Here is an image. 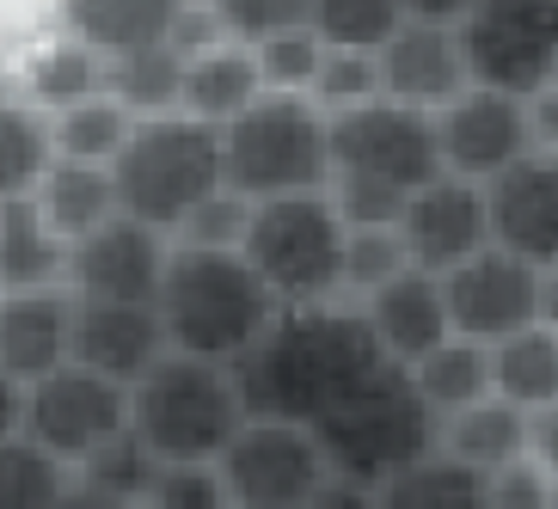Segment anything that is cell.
<instances>
[{
	"label": "cell",
	"instance_id": "obj_1",
	"mask_svg": "<svg viewBox=\"0 0 558 509\" xmlns=\"http://www.w3.org/2000/svg\"><path fill=\"white\" fill-rule=\"evenodd\" d=\"M380 344L356 301H307V307H277L264 338L233 362V393L246 417H277V424H319L338 399L380 368Z\"/></svg>",
	"mask_w": 558,
	"mask_h": 509
},
{
	"label": "cell",
	"instance_id": "obj_2",
	"mask_svg": "<svg viewBox=\"0 0 558 509\" xmlns=\"http://www.w3.org/2000/svg\"><path fill=\"white\" fill-rule=\"evenodd\" d=\"M154 313L166 326V350L233 368L264 338V326L277 319V295L252 277V264L233 246H184V240H172Z\"/></svg>",
	"mask_w": 558,
	"mask_h": 509
},
{
	"label": "cell",
	"instance_id": "obj_3",
	"mask_svg": "<svg viewBox=\"0 0 558 509\" xmlns=\"http://www.w3.org/2000/svg\"><path fill=\"white\" fill-rule=\"evenodd\" d=\"M313 443L326 455L331 478H350V485H368L375 492L380 478H393L399 466H411V460H424L436 448V411L417 399L411 368L380 362L375 375L356 380L313 424Z\"/></svg>",
	"mask_w": 558,
	"mask_h": 509
},
{
	"label": "cell",
	"instance_id": "obj_4",
	"mask_svg": "<svg viewBox=\"0 0 558 509\" xmlns=\"http://www.w3.org/2000/svg\"><path fill=\"white\" fill-rule=\"evenodd\" d=\"M111 184H117V215L179 233L184 215L221 191V130H209L184 111L142 117L111 160Z\"/></svg>",
	"mask_w": 558,
	"mask_h": 509
},
{
	"label": "cell",
	"instance_id": "obj_5",
	"mask_svg": "<svg viewBox=\"0 0 558 509\" xmlns=\"http://www.w3.org/2000/svg\"><path fill=\"white\" fill-rule=\"evenodd\" d=\"M326 111L307 93H258L221 123V191L246 203L326 191Z\"/></svg>",
	"mask_w": 558,
	"mask_h": 509
},
{
	"label": "cell",
	"instance_id": "obj_6",
	"mask_svg": "<svg viewBox=\"0 0 558 509\" xmlns=\"http://www.w3.org/2000/svg\"><path fill=\"white\" fill-rule=\"evenodd\" d=\"M246 424L233 375L203 356L166 350L130 387V436L154 460H215L228 436Z\"/></svg>",
	"mask_w": 558,
	"mask_h": 509
},
{
	"label": "cell",
	"instance_id": "obj_7",
	"mask_svg": "<svg viewBox=\"0 0 558 509\" xmlns=\"http://www.w3.org/2000/svg\"><path fill=\"white\" fill-rule=\"evenodd\" d=\"M240 258L252 277L277 295V307H307V301H338V258H344V221L326 191H295V197L252 203Z\"/></svg>",
	"mask_w": 558,
	"mask_h": 509
},
{
	"label": "cell",
	"instance_id": "obj_8",
	"mask_svg": "<svg viewBox=\"0 0 558 509\" xmlns=\"http://www.w3.org/2000/svg\"><path fill=\"white\" fill-rule=\"evenodd\" d=\"M466 86L534 99L558 86V0H473L454 19Z\"/></svg>",
	"mask_w": 558,
	"mask_h": 509
},
{
	"label": "cell",
	"instance_id": "obj_9",
	"mask_svg": "<svg viewBox=\"0 0 558 509\" xmlns=\"http://www.w3.org/2000/svg\"><path fill=\"white\" fill-rule=\"evenodd\" d=\"M326 160H331V179H368L399 191V197H411L417 184L442 172L429 111H411V105H393V99H368L356 111L326 117Z\"/></svg>",
	"mask_w": 558,
	"mask_h": 509
},
{
	"label": "cell",
	"instance_id": "obj_10",
	"mask_svg": "<svg viewBox=\"0 0 558 509\" xmlns=\"http://www.w3.org/2000/svg\"><path fill=\"white\" fill-rule=\"evenodd\" d=\"M442 282V307H448V331L466 344H497L509 331L527 326H553L558 307V277L541 264H522L497 246H478L466 264H454Z\"/></svg>",
	"mask_w": 558,
	"mask_h": 509
},
{
	"label": "cell",
	"instance_id": "obj_11",
	"mask_svg": "<svg viewBox=\"0 0 558 509\" xmlns=\"http://www.w3.org/2000/svg\"><path fill=\"white\" fill-rule=\"evenodd\" d=\"M228 509H301L326 485V455L307 424H277V417H246L215 455Z\"/></svg>",
	"mask_w": 558,
	"mask_h": 509
},
{
	"label": "cell",
	"instance_id": "obj_12",
	"mask_svg": "<svg viewBox=\"0 0 558 509\" xmlns=\"http://www.w3.org/2000/svg\"><path fill=\"white\" fill-rule=\"evenodd\" d=\"M130 429V387L93 375L81 362H62L56 375L25 387V424L19 436L37 443L50 460H62L68 473L93 460L105 443H117Z\"/></svg>",
	"mask_w": 558,
	"mask_h": 509
},
{
	"label": "cell",
	"instance_id": "obj_13",
	"mask_svg": "<svg viewBox=\"0 0 558 509\" xmlns=\"http://www.w3.org/2000/svg\"><path fill=\"white\" fill-rule=\"evenodd\" d=\"M166 258H172V233L148 228V221H130V215H111L105 228H93L86 240L68 246L62 282L81 301H135V307H154L160 301Z\"/></svg>",
	"mask_w": 558,
	"mask_h": 509
},
{
	"label": "cell",
	"instance_id": "obj_14",
	"mask_svg": "<svg viewBox=\"0 0 558 509\" xmlns=\"http://www.w3.org/2000/svg\"><path fill=\"white\" fill-rule=\"evenodd\" d=\"M436 123V154H442L448 179L485 184L497 179L509 160L534 154V135H527V105L509 99V93H485V86H466L442 111H429Z\"/></svg>",
	"mask_w": 558,
	"mask_h": 509
},
{
	"label": "cell",
	"instance_id": "obj_15",
	"mask_svg": "<svg viewBox=\"0 0 558 509\" xmlns=\"http://www.w3.org/2000/svg\"><path fill=\"white\" fill-rule=\"evenodd\" d=\"M485 197V240L522 264L558 270V160L553 154H522L497 179L478 184Z\"/></svg>",
	"mask_w": 558,
	"mask_h": 509
},
{
	"label": "cell",
	"instance_id": "obj_16",
	"mask_svg": "<svg viewBox=\"0 0 558 509\" xmlns=\"http://www.w3.org/2000/svg\"><path fill=\"white\" fill-rule=\"evenodd\" d=\"M399 240H405L411 270L448 277V270L466 264L478 246H492V240H485V197H478V184L448 179V172L417 184L405 197V209H399Z\"/></svg>",
	"mask_w": 558,
	"mask_h": 509
},
{
	"label": "cell",
	"instance_id": "obj_17",
	"mask_svg": "<svg viewBox=\"0 0 558 509\" xmlns=\"http://www.w3.org/2000/svg\"><path fill=\"white\" fill-rule=\"evenodd\" d=\"M160 356H166V326H160L154 307H135V301H81L74 295L68 362H81V368L117 380V387H135Z\"/></svg>",
	"mask_w": 558,
	"mask_h": 509
},
{
	"label": "cell",
	"instance_id": "obj_18",
	"mask_svg": "<svg viewBox=\"0 0 558 509\" xmlns=\"http://www.w3.org/2000/svg\"><path fill=\"white\" fill-rule=\"evenodd\" d=\"M380 99L411 105V111H442L454 93H466V62H460L454 25H417L405 19L375 50Z\"/></svg>",
	"mask_w": 558,
	"mask_h": 509
},
{
	"label": "cell",
	"instance_id": "obj_19",
	"mask_svg": "<svg viewBox=\"0 0 558 509\" xmlns=\"http://www.w3.org/2000/svg\"><path fill=\"white\" fill-rule=\"evenodd\" d=\"M68 338H74V289L68 282L0 295V375H13L19 387L56 375L68 362Z\"/></svg>",
	"mask_w": 558,
	"mask_h": 509
},
{
	"label": "cell",
	"instance_id": "obj_20",
	"mask_svg": "<svg viewBox=\"0 0 558 509\" xmlns=\"http://www.w3.org/2000/svg\"><path fill=\"white\" fill-rule=\"evenodd\" d=\"M368 331H375V344L387 362L411 368V362H424L429 350L454 338L448 331V307H442V282L424 277V270H399L393 282H380L375 295L356 301Z\"/></svg>",
	"mask_w": 558,
	"mask_h": 509
},
{
	"label": "cell",
	"instance_id": "obj_21",
	"mask_svg": "<svg viewBox=\"0 0 558 509\" xmlns=\"http://www.w3.org/2000/svg\"><path fill=\"white\" fill-rule=\"evenodd\" d=\"M184 0H68V37L86 44L93 56H130V50H154L172 37Z\"/></svg>",
	"mask_w": 558,
	"mask_h": 509
},
{
	"label": "cell",
	"instance_id": "obj_22",
	"mask_svg": "<svg viewBox=\"0 0 558 509\" xmlns=\"http://www.w3.org/2000/svg\"><path fill=\"white\" fill-rule=\"evenodd\" d=\"M264 93L258 81V62H252V44H233V37H221L215 50L191 56L184 62V86H179V111L197 117V123H209V130H221L228 117H240L252 99Z\"/></svg>",
	"mask_w": 558,
	"mask_h": 509
},
{
	"label": "cell",
	"instance_id": "obj_23",
	"mask_svg": "<svg viewBox=\"0 0 558 509\" xmlns=\"http://www.w3.org/2000/svg\"><path fill=\"white\" fill-rule=\"evenodd\" d=\"M32 203L44 209L50 233L62 246L86 240L93 228H105L117 215V184H111V166H81V160H50V172L37 179Z\"/></svg>",
	"mask_w": 558,
	"mask_h": 509
},
{
	"label": "cell",
	"instance_id": "obj_24",
	"mask_svg": "<svg viewBox=\"0 0 558 509\" xmlns=\"http://www.w3.org/2000/svg\"><path fill=\"white\" fill-rule=\"evenodd\" d=\"M522 429H527V411H515V405L485 393V399L460 405L454 417L436 424V455L460 460V466H473V473H497L509 460H527Z\"/></svg>",
	"mask_w": 558,
	"mask_h": 509
},
{
	"label": "cell",
	"instance_id": "obj_25",
	"mask_svg": "<svg viewBox=\"0 0 558 509\" xmlns=\"http://www.w3.org/2000/svg\"><path fill=\"white\" fill-rule=\"evenodd\" d=\"M485 356H492V399H504L515 411L558 405V331L553 326L509 331V338L485 344Z\"/></svg>",
	"mask_w": 558,
	"mask_h": 509
},
{
	"label": "cell",
	"instance_id": "obj_26",
	"mask_svg": "<svg viewBox=\"0 0 558 509\" xmlns=\"http://www.w3.org/2000/svg\"><path fill=\"white\" fill-rule=\"evenodd\" d=\"M68 270V246L50 233L32 197L0 203V295L7 289H50Z\"/></svg>",
	"mask_w": 558,
	"mask_h": 509
},
{
	"label": "cell",
	"instance_id": "obj_27",
	"mask_svg": "<svg viewBox=\"0 0 558 509\" xmlns=\"http://www.w3.org/2000/svg\"><path fill=\"white\" fill-rule=\"evenodd\" d=\"M375 509H492V504H485V473L429 448L424 460H411L393 478H380Z\"/></svg>",
	"mask_w": 558,
	"mask_h": 509
},
{
	"label": "cell",
	"instance_id": "obj_28",
	"mask_svg": "<svg viewBox=\"0 0 558 509\" xmlns=\"http://www.w3.org/2000/svg\"><path fill=\"white\" fill-rule=\"evenodd\" d=\"M179 86H184V56L172 44L130 56H105V99H117L123 111L142 117H172L179 111Z\"/></svg>",
	"mask_w": 558,
	"mask_h": 509
},
{
	"label": "cell",
	"instance_id": "obj_29",
	"mask_svg": "<svg viewBox=\"0 0 558 509\" xmlns=\"http://www.w3.org/2000/svg\"><path fill=\"white\" fill-rule=\"evenodd\" d=\"M411 387H417V399H424V405L436 411V424H442L460 405H473V399L492 393V356H485V344L442 338L424 362H411Z\"/></svg>",
	"mask_w": 558,
	"mask_h": 509
},
{
	"label": "cell",
	"instance_id": "obj_30",
	"mask_svg": "<svg viewBox=\"0 0 558 509\" xmlns=\"http://www.w3.org/2000/svg\"><path fill=\"white\" fill-rule=\"evenodd\" d=\"M135 117L123 111L117 99H105V93H93V99L68 105V111H56L50 123V148L56 160H81V166H111L117 148L130 142Z\"/></svg>",
	"mask_w": 558,
	"mask_h": 509
},
{
	"label": "cell",
	"instance_id": "obj_31",
	"mask_svg": "<svg viewBox=\"0 0 558 509\" xmlns=\"http://www.w3.org/2000/svg\"><path fill=\"white\" fill-rule=\"evenodd\" d=\"M50 123L32 105H7L0 99V203L7 197H32L37 179L50 172Z\"/></svg>",
	"mask_w": 558,
	"mask_h": 509
},
{
	"label": "cell",
	"instance_id": "obj_32",
	"mask_svg": "<svg viewBox=\"0 0 558 509\" xmlns=\"http://www.w3.org/2000/svg\"><path fill=\"white\" fill-rule=\"evenodd\" d=\"M399 25H405L399 0H313L307 7V32L326 50H380Z\"/></svg>",
	"mask_w": 558,
	"mask_h": 509
},
{
	"label": "cell",
	"instance_id": "obj_33",
	"mask_svg": "<svg viewBox=\"0 0 558 509\" xmlns=\"http://www.w3.org/2000/svg\"><path fill=\"white\" fill-rule=\"evenodd\" d=\"M68 466L50 460L37 443L13 436V443H0V509H56L68 492Z\"/></svg>",
	"mask_w": 558,
	"mask_h": 509
},
{
	"label": "cell",
	"instance_id": "obj_34",
	"mask_svg": "<svg viewBox=\"0 0 558 509\" xmlns=\"http://www.w3.org/2000/svg\"><path fill=\"white\" fill-rule=\"evenodd\" d=\"M93 93H105V56H93L86 44H74V37L37 56V68H32V99L37 105L68 111V105L93 99Z\"/></svg>",
	"mask_w": 558,
	"mask_h": 509
},
{
	"label": "cell",
	"instance_id": "obj_35",
	"mask_svg": "<svg viewBox=\"0 0 558 509\" xmlns=\"http://www.w3.org/2000/svg\"><path fill=\"white\" fill-rule=\"evenodd\" d=\"M399 270H411L399 228H344V258H338V289L344 295H375L380 282H393Z\"/></svg>",
	"mask_w": 558,
	"mask_h": 509
},
{
	"label": "cell",
	"instance_id": "obj_36",
	"mask_svg": "<svg viewBox=\"0 0 558 509\" xmlns=\"http://www.w3.org/2000/svg\"><path fill=\"white\" fill-rule=\"evenodd\" d=\"M307 99L319 105L326 117L356 111V105L380 99L375 50H319V68H313V81H307Z\"/></svg>",
	"mask_w": 558,
	"mask_h": 509
},
{
	"label": "cell",
	"instance_id": "obj_37",
	"mask_svg": "<svg viewBox=\"0 0 558 509\" xmlns=\"http://www.w3.org/2000/svg\"><path fill=\"white\" fill-rule=\"evenodd\" d=\"M154 466H160V460H154L148 448L135 443L130 429H123V436H117V443H105L93 460H81V466H74V478H81V485H93V492H105V497H117V504H130V509H135V504H142V492H148Z\"/></svg>",
	"mask_w": 558,
	"mask_h": 509
},
{
	"label": "cell",
	"instance_id": "obj_38",
	"mask_svg": "<svg viewBox=\"0 0 558 509\" xmlns=\"http://www.w3.org/2000/svg\"><path fill=\"white\" fill-rule=\"evenodd\" d=\"M135 509H228L215 460H160Z\"/></svg>",
	"mask_w": 558,
	"mask_h": 509
},
{
	"label": "cell",
	"instance_id": "obj_39",
	"mask_svg": "<svg viewBox=\"0 0 558 509\" xmlns=\"http://www.w3.org/2000/svg\"><path fill=\"white\" fill-rule=\"evenodd\" d=\"M319 37L307 25H289V32H270L252 44V62H258V81L264 93H307L313 68H319Z\"/></svg>",
	"mask_w": 558,
	"mask_h": 509
},
{
	"label": "cell",
	"instance_id": "obj_40",
	"mask_svg": "<svg viewBox=\"0 0 558 509\" xmlns=\"http://www.w3.org/2000/svg\"><path fill=\"white\" fill-rule=\"evenodd\" d=\"M221 32L233 44H258L270 32H289V25H307V7L313 0H209Z\"/></svg>",
	"mask_w": 558,
	"mask_h": 509
},
{
	"label": "cell",
	"instance_id": "obj_41",
	"mask_svg": "<svg viewBox=\"0 0 558 509\" xmlns=\"http://www.w3.org/2000/svg\"><path fill=\"white\" fill-rule=\"evenodd\" d=\"M246 215H252L246 197H233V191H215L209 203H197V209L184 215V228L172 233V240H184V246H240V233H246Z\"/></svg>",
	"mask_w": 558,
	"mask_h": 509
},
{
	"label": "cell",
	"instance_id": "obj_42",
	"mask_svg": "<svg viewBox=\"0 0 558 509\" xmlns=\"http://www.w3.org/2000/svg\"><path fill=\"white\" fill-rule=\"evenodd\" d=\"M485 504L492 509H553V466L509 460V466L485 473Z\"/></svg>",
	"mask_w": 558,
	"mask_h": 509
},
{
	"label": "cell",
	"instance_id": "obj_43",
	"mask_svg": "<svg viewBox=\"0 0 558 509\" xmlns=\"http://www.w3.org/2000/svg\"><path fill=\"white\" fill-rule=\"evenodd\" d=\"M301 509H375V492L368 485H350V478H326Z\"/></svg>",
	"mask_w": 558,
	"mask_h": 509
},
{
	"label": "cell",
	"instance_id": "obj_44",
	"mask_svg": "<svg viewBox=\"0 0 558 509\" xmlns=\"http://www.w3.org/2000/svg\"><path fill=\"white\" fill-rule=\"evenodd\" d=\"M473 0H399V13L417 19V25H454Z\"/></svg>",
	"mask_w": 558,
	"mask_h": 509
},
{
	"label": "cell",
	"instance_id": "obj_45",
	"mask_svg": "<svg viewBox=\"0 0 558 509\" xmlns=\"http://www.w3.org/2000/svg\"><path fill=\"white\" fill-rule=\"evenodd\" d=\"M19 424H25V387L13 375H0V443H13Z\"/></svg>",
	"mask_w": 558,
	"mask_h": 509
},
{
	"label": "cell",
	"instance_id": "obj_46",
	"mask_svg": "<svg viewBox=\"0 0 558 509\" xmlns=\"http://www.w3.org/2000/svg\"><path fill=\"white\" fill-rule=\"evenodd\" d=\"M56 509H130V504L93 492V485H81V478H68V492H62V504H56Z\"/></svg>",
	"mask_w": 558,
	"mask_h": 509
}]
</instances>
